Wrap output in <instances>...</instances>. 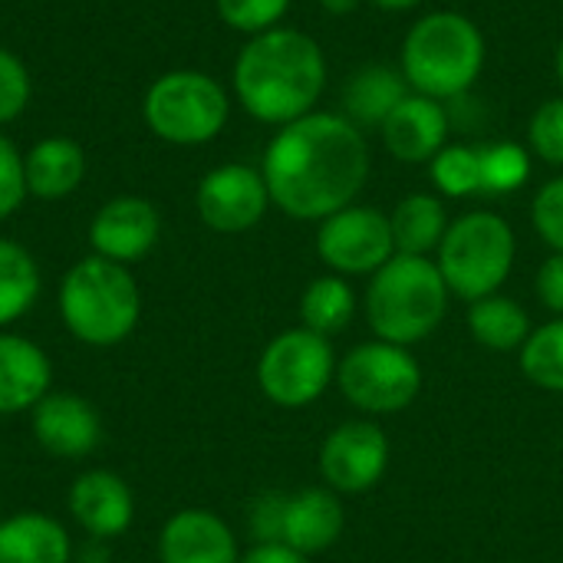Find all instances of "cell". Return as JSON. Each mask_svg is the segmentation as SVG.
<instances>
[{"mask_svg": "<svg viewBox=\"0 0 563 563\" xmlns=\"http://www.w3.org/2000/svg\"><path fill=\"white\" fill-rule=\"evenodd\" d=\"M271 201L297 221H323L353 205L369 175V145L356 122L310 112L280 125L261 168Z\"/></svg>", "mask_w": 563, "mask_h": 563, "instance_id": "cell-1", "label": "cell"}, {"mask_svg": "<svg viewBox=\"0 0 563 563\" xmlns=\"http://www.w3.org/2000/svg\"><path fill=\"white\" fill-rule=\"evenodd\" d=\"M327 86V56L300 30L274 26L238 53L234 92L241 106L271 125H287L313 112Z\"/></svg>", "mask_w": 563, "mask_h": 563, "instance_id": "cell-2", "label": "cell"}, {"mask_svg": "<svg viewBox=\"0 0 563 563\" xmlns=\"http://www.w3.org/2000/svg\"><path fill=\"white\" fill-rule=\"evenodd\" d=\"M485 33L459 10H435L416 20L402 40V76L412 92L432 99L465 96L485 69Z\"/></svg>", "mask_w": 563, "mask_h": 563, "instance_id": "cell-3", "label": "cell"}, {"mask_svg": "<svg viewBox=\"0 0 563 563\" xmlns=\"http://www.w3.org/2000/svg\"><path fill=\"white\" fill-rule=\"evenodd\" d=\"M449 284L432 257L396 254L366 287V320L376 340L412 346L432 336L449 310Z\"/></svg>", "mask_w": 563, "mask_h": 563, "instance_id": "cell-4", "label": "cell"}, {"mask_svg": "<svg viewBox=\"0 0 563 563\" xmlns=\"http://www.w3.org/2000/svg\"><path fill=\"white\" fill-rule=\"evenodd\" d=\"M59 313L76 340L89 346H115L139 323V284L122 264L99 254L86 257L69 267L59 284Z\"/></svg>", "mask_w": 563, "mask_h": 563, "instance_id": "cell-5", "label": "cell"}, {"mask_svg": "<svg viewBox=\"0 0 563 563\" xmlns=\"http://www.w3.org/2000/svg\"><path fill=\"white\" fill-rule=\"evenodd\" d=\"M515 231L495 211H468L449 224L439 244V271L449 290L468 303L498 294L515 267Z\"/></svg>", "mask_w": 563, "mask_h": 563, "instance_id": "cell-6", "label": "cell"}, {"mask_svg": "<svg viewBox=\"0 0 563 563\" xmlns=\"http://www.w3.org/2000/svg\"><path fill=\"white\" fill-rule=\"evenodd\" d=\"M145 122L175 145L211 142L228 122V92L218 79L195 69L165 73L145 92Z\"/></svg>", "mask_w": 563, "mask_h": 563, "instance_id": "cell-7", "label": "cell"}, {"mask_svg": "<svg viewBox=\"0 0 563 563\" xmlns=\"http://www.w3.org/2000/svg\"><path fill=\"white\" fill-rule=\"evenodd\" d=\"M340 393L369 416H393L416 402L422 389V369L409 346L386 340L360 343L336 366Z\"/></svg>", "mask_w": 563, "mask_h": 563, "instance_id": "cell-8", "label": "cell"}, {"mask_svg": "<svg viewBox=\"0 0 563 563\" xmlns=\"http://www.w3.org/2000/svg\"><path fill=\"white\" fill-rule=\"evenodd\" d=\"M336 360L327 336L297 327L274 336L257 363L261 393L280 409H303L317 402L333 383Z\"/></svg>", "mask_w": 563, "mask_h": 563, "instance_id": "cell-9", "label": "cell"}, {"mask_svg": "<svg viewBox=\"0 0 563 563\" xmlns=\"http://www.w3.org/2000/svg\"><path fill=\"white\" fill-rule=\"evenodd\" d=\"M317 254L340 277H373L386 261L396 257L389 214L369 205H350L323 218L317 231Z\"/></svg>", "mask_w": 563, "mask_h": 563, "instance_id": "cell-10", "label": "cell"}, {"mask_svg": "<svg viewBox=\"0 0 563 563\" xmlns=\"http://www.w3.org/2000/svg\"><path fill=\"white\" fill-rule=\"evenodd\" d=\"M389 442L373 422H343L320 445V475L336 495H363L383 482Z\"/></svg>", "mask_w": 563, "mask_h": 563, "instance_id": "cell-11", "label": "cell"}, {"mask_svg": "<svg viewBox=\"0 0 563 563\" xmlns=\"http://www.w3.org/2000/svg\"><path fill=\"white\" fill-rule=\"evenodd\" d=\"M195 205L211 231L241 234L264 218L271 205V191L261 172L247 165H221L201 178Z\"/></svg>", "mask_w": 563, "mask_h": 563, "instance_id": "cell-12", "label": "cell"}, {"mask_svg": "<svg viewBox=\"0 0 563 563\" xmlns=\"http://www.w3.org/2000/svg\"><path fill=\"white\" fill-rule=\"evenodd\" d=\"M383 145L396 162L422 165L432 162L449 142V112L439 99L409 92L379 125Z\"/></svg>", "mask_w": 563, "mask_h": 563, "instance_id": "cell-13", "label": "cell"}, {"mask_svg": "<svg viewBox=\"0 0 563 563\" xmlns=\"http://www.w3.org/2000/svg\"><path fill=\"white\" fill-rule=\"evenodd\" d=\"M158 211L145 198H115L89 224V244L99 257L115 264L142 261L158 241Z\"/></svg>", "mask_w": 563, "mask_h": 563, "instance_id": "cell-14", "label": "cell"}, {"mask_svg": "<svg viewBox=\"0 0 563 563\" xmlns=\"http://www.w3.org/2000/svg\"><path fill=\"white\" fill-rule=\"evenodd\" d=\"M33 435L56 459H82L99 445L102 426L89 399L73 393H46L33 409Z\"/></svg>", "mask_w": 563, "mask_h": 563, "instance_id": "cell-15", "label": "cell"}, {"mask_svg": "<svg viewBox=\"0 0 563 563\" xmlns=\"http://www.w3.org/2000/svg\"><path fill=\"white\" fill-rule=\"evenodd\" d=\"M346 528L343 505L330 488H307L300 495L284 498L280 511V544L294 548L297 554H323L330 551Z\"/></svg>", "mask_w": 563, "mask_h": 563, "instance_id": "cell-16", "label": "cell"}, {"mask_svg": "<svg viewBox=\"0 0 563 563\" xmlns=\"http://www.w3.org/2000/svg\"><path fill=\"white\" fill-rule=\"evenodd\" d=\"M158 558L162 563H241L231 528L205 508L168 518L158 538Z\"/></svg>", "mask_w": 563, "mask_h": 563, "instance_id": "cell-17", "label": "cell"}, {"mask_svg": "<svg viewBox=\"0 0 563 563\" xmlns=\"http://www.w3.org/2000/svg\"><path fill=\"white\" fill-rule=\"evenodd\" d=\"M69 515L76 518V525L96 538H119L135 515V501L129 485L115 475V472H86L73 482L69 488Z\"/></svg>", "mask_w": 563, "mask_h": 563, "instance_id": "cell-18", "label": "cell"}, {"mask_svg": "<svg viewBox=\"0 0 563 563\" xmlns=\"http://www.w3.org/2000/svg\"><path fill=\"white\" fill-rule=\"evenodd\" d=\"M53 366L46 353L16 333H0V416L33 409L49 393Z\"/></svg>", "mask_w": 563, "mask_h": 563, "instance_id": "cell-19", "label": "cell"}, {"mask_svg": "<svg viewBox=\"0 0 563 563\" xmlns=\"http://www.w3.org/2000/svg\"><path fill=\"white\" fill-rule=\"evenodd\" d=\"M73 544L59 521L23 511L0 521V563H69Z\"/></svg>", "mask_w": 563, "mask_h": 563, "instance_id": "cell-20", "label": "cell"}, {"mask_svg": "<svg viewBox=\"0 0 563 563\" xmlns=\"http://www.w3.org/2000/svg\"><path fill=\"white\" fill-rule=\"evenodd\" d=\"M86 172L82 148L73 139H43L23 162L26 191L36 198H66L79 188Z\"/></svg>", "mask_w": 563, "mask_h": 563, "instance_id": "cell-21", "label": "cell"}, {"mask_svg": "<svg viewBox=\"0 0 563 563\" xmlns=\"http://www.w3.org/2000/svg\"><path fill=\"white\" fill-rule=\"evenodd\" d=\"M409 96L402 69L393 66H363L343 89L346 119L356 125H383L386 115Z\"/></svg>", "mask_w": 563, "mask_h": 563, "instance_id": "cell-22", "label": "cell"}, {"mask_svg": "<svg viewBox=\"0 0 563 563\" xmlns=\"http://www.w3.org/2000/svg\"><path fill=\"white\" fill-rule=\"evenodd\" d=\"M389 224H393L396 254H409V257H429L432 251H439L449 231L445 205L435 195L402 198L389 214Z\"/></svg>", "mask_w": 563, "mask_h": 563, "instance_id": "cell-23", "label": "cell"}, {"mask_svg": "<svg viewBox=\"0 0 563 563\" xmlns=\"http://www.w3.org/2000/svg\"><path fill=\"white\" fill-rule=\"evenodd\" d=\"M468 330H472L478 346L495 350V353L521 350L528 343V336L534 333L528 310L518 300L501 297V294H492V297H482V300L472 303Z\"/></svg>", "mask_w": 563, "mask_h": 563, "instance_id": "cell-24", "label": "cell"}, {"mask_svg": "<svg viewBox=\"0 0 563 563\" xmlns=\"http://www.w3.org/2000/svg\"><path fill=\"white\" fill-rule=\"evenodd\" d=\"M356 313V294L353 287L346 284V277L340 274H327V277H317L303 297H300V320L307 330L320 333V336H336L350 327Z\"/></svg>", "mask_w": 563, "mask_h": 563, "instance_id": "cell-25", "label": "cell"}, {"mask_svg": "<svg viewBox=\"0 0 563 563\" xmlns=\"http://www.w3.org/2000/svg\"><path fill=\"white\" fill-rule=\"evenodd\" d=\"M40 297L36 261L13 241L0 238V327L23 317Z\"/></svg>", "mask_w": 563, "mask_h": 563, "instance_id": "cell-26", "label": "cell"}, {"mask_svg": "<svg viewBox=\"0 0 563 563\" xmlns=\"http://www.w3.org/2000/svg\"><path fill=\"white\" fill-rule=\"evenodd\" d=\"M521 373L548 393H563V317L538 327L521 346Z\"/></svg>", "mask_w": 563, "mask_h": 563, "instance_id": "cell-27", "label": "cell"}, {"mask_svg": "<svg viewBox=\"0 0 563 563\" xmlns=\"http://www.w3.org/2000/svg\"><path fill=\"white\" fill-rule=\"evenodd\" d=\"M482 158V191L511 195L531 178V148L518 142H492L478 148Z\"/></svg>", "mask_w": 563, "mask_h": 563, "instance_id": "cell-28", "label": "cell"}, {"mask_svg": "<svg viewBox=\"0 0 563 563\" xmlns=\"http://www.w3.org/2000/svg\"><path fill=\"white\" fill-rule=\"evenodd\" d=\"M432 181L449 198H472L482 191V158L472 145H445L429 162Z\"/></svg>", "mask_w": 563, "mask_h": 563, "instance_id": "cell-29", "label": "cell"}, {"mask_svg": "<svg viewBox=\"0 0 563 563\" xmlns=\"http://www.w3.org/2000/svg\"><path fill=\"white\" fill-rule=\"evenodd\" d=\"M528 145L541 162L563 165V96L544 99L534 109L528 122Z\"/></svg>", "mask_w": 563, "mask_h": 563, "instance_id": "cell-30", "label": "cell"}, {"mask_svg": "<svg viewBox=\"0 0 563 563\" xmlns=\"http://www.w3.org/2000/svg\"><path fill=\"white\" fill-rule=\"evenodd\" d=\"M290 0H218V13L231 30L241 33H264L274 30L280 23V16L287 13Z\"/></svg>", "mask_w": 563, "mask_h": 563, "instance_id": "cell-31", "label": "cell"}, {"mask_svg": "<svg viewBox=\"0 0 563 563\" xmlns=\"http://www.w3.org/2000/svg\"><path fill=\"white\" fill-rule=\"evenodd\" d=\"M531 221H534L538 234L544 238V244L554 254H563V175L541 185V191L534 195V205H531Z\"/></svg>", "mask_w": 563, "mask_h": 563, "instance_id": "cell-32", "label": "cell"}, {"mask_svg": "<svg viewBox=\"0 0 563 563\" xmlns=\"http://www.w3.org/2000/svg\"><path fill=\"white\" fill-rule=\"evenodd\" d=\"M30 99V76L23 69V63L0 49V122H10L23 112Z\"/></svg>", "mask_w": 563, "mask_h": 563, "instance_id": "cell-33", "label": "cell"}, {"mask_svg": "<svg viewBox=\"0 0 563 563\" xmlns=\"http://www.w3.org/2000/svg\"><path fill=\"white\" fill-rule=\"evenodd\" d=\"M26 195V178H23V158L16 155L13 142L0 135V221L10 218Z\"/></svg>", "mask_w": 563, "mask_h": 563, "instance_id": "cell-34", "label": "cell"}, {"mask_svg": "<svg viewBox=\"0 0 563 563\" xmlns=\"http://www.w3.org/2000/svg\"><path fill=\"white\" fill-rule=\"evenodd\" d=\"M538 297L548 310L563 317V254H551L538 271Z\"/></svg>", "mask_w": 563, "mask_h": 563, "instance_id": "cell-35", "label": "cell"}, {"mask_svg": "<svg viewBox=\"0 0 563 563\" xmlns=\"http://www.w3.org/2000/svg\"><path fill=\"white\" fill-rule=\"evenodd\" d=\"M241 563H310L303 554H297L287 544H257L251 554H244Z\"/></svg>", "mask_w": 563, "mask_h": 563, "instance_id": "cell-36", "label": "cell"}, {"mask_svg": "<svg viewBox=\"0 0 563 563\" xmlns=\"http://www.w3.org/2000/svg\"><path fill=\"white\" fill-rule=\"evenodd\" d=\"M360 3H363V0H320V7H323L327 13H333V16H346V13H353Z\"/></svg>", "mask_w": 563, "mask_h": 563, "instance_id": "cell-37", "label": "cell"}, {"mask_svg": "<svg viewBox=\"0 0 563 563\" xmlns=\"http://www.w3.org/2000/svg\"><path fill=\"white\" fill-rule=\"evenodd\" d=\"M363 3H373V7H379V10H389V13H402V10H412V7H419L422 0H363Z\"/></svg>", "mask_w": 563, "mask_h": 563, "instance_id": "cell-38", "label": "cell"}, {"mask_svg": "<svg viewBox=\"0 0 563 563\" xmlns=\"http://www.w3.org/2000/svg\"><path fill=\"white\" fill-rule=\"evenodd\" d=\"M554 69H558V82H561L563 89V40L561 46H558V56H554Z\"/></svg>", "mask_w": 563, "mask_h": 563, "instance_id": "cell-39", "label": "cell"}, {"mask_svg": "<svg viewBox=\"0 0 563 563\" xmlns=\"http://www.w3.org/2000/svg\"><path fill=\"white\" fill-rule=\"evenodd\" d=\"M0 521H3V518H0Z\"/></svg>", "mask_w": 563, "mask_h": 563, "instance_id": "cell-40", "label": "cell"}]
</instances>
